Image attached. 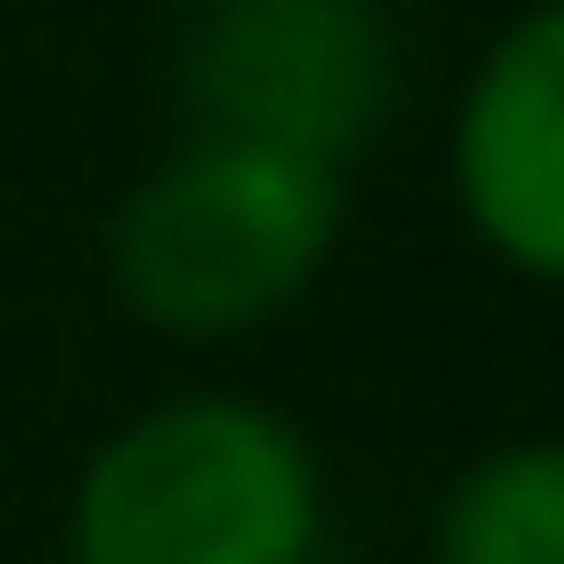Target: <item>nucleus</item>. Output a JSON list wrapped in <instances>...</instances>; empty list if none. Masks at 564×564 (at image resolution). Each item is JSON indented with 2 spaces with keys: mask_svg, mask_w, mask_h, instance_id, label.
I'll list each match as a JSON object with an SVG mask.
<instances>
[{
  "mask_svg": "<svg viewBox=\"0 0 564 564\" xmlns=\"http://www.w3.org/2000/svg\"><path fill=\"white\" fill-rule=\"evenodd\" d=\"M346 162L185 127L105 219V289L162 346H253L335 276Z\"/></svg>",
  "mask_w": 564,
  "mask_h": 564,
  "instance_id": "f257e3e1",
  "label": "nucleus"
},
{
  "mask_svg": "<svg viewBox=\"0 0 564 564\" xmlns=\"http://www.w3.org/2000/svg\"><path fill=\"white\" fill-rule=\"evenodd\" d=\"M335 473L323 438L265 392H150L82 449L58 507V564H323Z\"/></svg>",
  "mask_w": 564,
  "mask_h": 564,
  "instance_id": "f03ea898",
  "label": "nucleus"
},
{
  "mask_svg": "<svg viewBox=\"0 0 564 564\" xmlns=\"http://www.w3.org/2000/svg\"><path fill=\"white\" fill-rule=\"evenodd\" d=\"M173 93H185V127L276 139L357 173V150L403 93V35L380 0H196Z\"/></svg>",
  "mask_w": 564,
  "mask_h": 564,
  "instance_id": "7ed1b4c3",
  "label": "nucleus"
},
{
  "mask_svg": "<svg viewBox=\"0 0 564 564\" xmlns=\"http://www.w3.org/2000/svg\"><path fill=\"white\" fill-rule=\"evenodd\" d=\"M449 219L519 289H564V0H519L438 127Z\"/></svg>",
  "mask_w": 564,
  "mask_h": 564,
  "instance_id": "20e7f679",
  "label": "nucleus"
},
{
  "mask_svg": "<svg viewBox=\"0 0 564 564\" xmlns=\"http://www.w3.org/2000/svg\"><path fill=\"white\" fill-rule=\"evenodd\" d=\"M426 564H564V426L460 460L426 507Z\"/></svg>",
  "mask_w": 564,
  "mask_h": 564,
  "instance_id": "39448f33",
  "label": "nucleus"
},
{
  "mask_svg": "<svg viewBox=\"0 0 564 564\" xmlns=\"http://www.w3.org/2000/svg\"><path fill=\"white\" fill-rule=\"evenodd\" d=\"M173 12H196V0H173Z\"/></svg>",
  "mask_w": 564,
  "mask_h": 564,
  "instance_id": "423d86ee",
  "label": "nucleus"
}]
</instances>
